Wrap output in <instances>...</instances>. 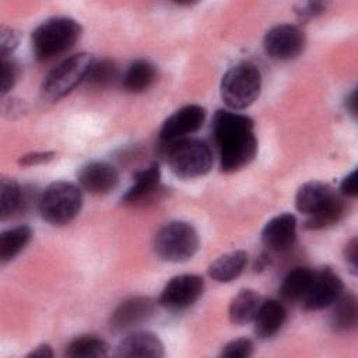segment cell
Here are the masks:
<instances>
[{
    "mask_svg": "<svg viewBox=\"0 0 358 358\" xmlns=\"http://www.w3.org/2000/svg\"><path fill=\"white\" fill-rule=\"evenodd\" d=\"M253 120L242 113L218 109L213 117L211 133L222 172H235L249 165L257 152Z\"/></svg>",
    "mask_w": 358,
    "mask_h": 358,
    "instance_id": "1",
    "label": "cell"
},
{
    "mask_svg": "<svg viewBox=\"0 0 358 358\" xmlns=\"http://www.w3.org/2000/svg\"><path fill=\"white\" fill-rule=\"evenodd\" d=\"M81 35V25L70 17H53L35 28L31 36L32 50L39 62L59 56L74 46Z\"/></svg>",
    "mask_w": 358,
    "mask_h": 358,
    "instance_id": "2",
    "label": "cell"
},
{
    "mask_svg": "<svg viewBox=\"0 0 358 358\" xmlns=\"http://www.w3.org/2000/svg\"><path fill=\"white\" fill-rule=\"evenodd\" d=\"M171 171L182 179H193L210 172L214 164L211 147L199 138H180L164 143Z\"/></svg>",
    "mask_w": 358,
    "mask_h": 358,
    "instance_id": "3",
    "label": "cell"
},
{
    "mask_svg": "<svg viewBox=\"0 0 358 358\" xmlns=\"http://www.w3.org/2000/svg\"><path fill=\"white\" fill-rule=\"evenodd\" d=\"M221 98L231 109H245L259 96L262 90L260 70L249 63L232 66L221 80Z\"/></svg>",
    "mask_w": 358,
    "mask_h": 358,
    "instance_id": "4",
    "label": "cell"
},
{
    "mask_svg": "<svg viewBox=\"0 0 358 358\" xmlns=\"http://www.w3.org/2000/svg\"><path fill=\"white\" fill-rule=\"evenodd\" d=\"M94 60V56L85 52L73 55L63 60L45 77L41 87L42 98L46 102H56L66 96L81 81H85Z\"/></svg>",
    "mask_w": 358,
    "mask_h": 358,
    "instance_id": "5",
    "label": "cell"
},
{
    "mask_svg": "<svg viewBox=\"0 0 358 358\" xmlns=\"http://www.w3.org/2000/svg\"><path fill=\"white\" fill-rule=\"evenodd\" d=\"M83 206V194L71 182H53L41 196L39 213L52 225H64L73 221Z\"/></svg>",
    "mask_w": 358,
    "mask_h": 358,
    "instance_id": "6",
    "label": "cell"
},
{
    "mask_svg": "<svg viewBox=\"0 0 358 358\" xmlns=\"http://www.w3.org/2000/svg\"><path fill=\"white\" fill-rule=\"evenodd\" d=\"M200 241L193 225L183 221H172L164 225L154 238V250L165 262L180 263L192 259Z\"/></svg>",
    "mask_w": 358,
    "mask_h": 358,
    "instance_id": "7",
    "label": "cell"
},
{
    "mask_svg": "<svg viewBox=\"0 0 358 358\" xmlns=\"http://www.w3.org/2000/svg\"><path fill=\"white\" fill-rule=\"evenodd\" d=\"M204 291V280L197 274H179L172 277L159 295V303L169 310L192 306Z\"/></svg>",
    "mask_w": 358,
    "mask_h": 358,
    "instance_id": "8",
    "label": "cell"
},
{
    "mask_svg": "<svg viewBox=\"0 0 358 358\" xmlns=\"http://www.w3.org/2000/svg\"><path fill=\"white\" fill-rule=\"evenodd\" d=\"M264 52L275 60H291L305 48L303 32L292 24H280L267 31L263 39Z\"/></svg>",
    "mask_w": 358,
    "mask_h": 358,
    "instance_id": "9",
    "label": "cell"
},
{
    "mask_svg": "<svg viewBox=\"0 0 358 358\" xmlns=\"http://www.w3.org/2000/svg\"><path fill=\"white\" fill-rule=\"evenodd\" d=\"M343 289L344 284L341 278L330 267H323L315 271L313 281L301 302L305 310L324 309L337 301Z\"/></svg>",
    "mask_w": 358,
    "mask_h": 358,
    "instance_id": "10",
    "label": "cell"
},
{
    "mask_svg": "<svg viewBox=\"0 0 358 358\" xmlns=\"http://www.w3.org/2000/svg\"><path fill=\"white\" fill-rule=\"evenodd\" d=\"M341 203L344 201L331 186L316 180L302 185L295 196L296 210L306 217L316 215Z\"/></svg>",
    "mask_w": 358,
    "mask_h": 358,
    "instance_id": "11",
    "label": "cell"
},
{
    "mask_svg": "<svg viewBox=\"0 0 358 358\" xmlns=\"http://www.w3.org/2000/svg\"><path fill=\"white\" fill-rule=\"evenodd\" d=\"M206 115V109L200 105H186L178 109L164 122L159 130V140L172 143L186 138L187 134L197 131L203 126Z\"/></svg>",
    "mask_w": 358,
    "mask_h": 358,
    "instance_id": "12",
    "label": "cell"
},
{
    "mask_svg": "<svg viewBox=\"0 0 358 358\" xmlns=\"http://www.w3.org/2000/svg\"><path fill=\"white\" fill-rule=\"evenodd\" d=\"M155 312V301L150 296H133L123 301L110 316L115 331L131 329L147 322Z\"/></svg>",
    "mask_w": 358,
    "mask_h": 358,
    "instance_id": "13",
    "label": "cell"
},
{
    "mask_svg": "<svg viewBox=\"0 0 358 358\" xmlns=\"http://www.w3.org/2000/svg\"><path fill=\"white\" fill-rule=\"evenodd\" d=\"M77 179L80 186L88 193L102 196L117 186L119 173L113 165L103 161H94L78 171Z\"/></svg>",
    "mask_w": 358,
    "mask_h": 358,
    "instance_id": "14",
    "label": "cell"
},
{
    "mask_svg": "<svg viewBox=\"0 0 358 358\" xmlns=\"http://www.w3.org/2000/svg\"><path fill=\"white\" fill-rule=\"evenodd\" d=\"M296 239V218L289 213L271 218L262 231V242L274 252L289 249Z\"/></svg>",
    "mask_w": 358,
    "mask_h": 358,
    "instance_id": "15",
    "label": "cell"
},
{
    "mask_svg": "<svg viewBox=\"0 0 358 358\" xmlns=\"http://www.w3.org/2000/svg\"><path fill=\"white\" fill-rule=\"evenodd\" d=\"M117 357H152L164 355V344L150 331H134L126 336L116 347Z\"/></svg>",
    "mask_w": 358,
    "mask_h": 358,
    "instance_id": "16",
    "label": "cell"
},
{
    "mask_svg": "<svg viewBox=\"0 0 358 358\" xmlns=\"http://www.w3.org/2000/svg\"><path fill=\"white\" fill-rule=\"evenodd\" d=\"M285 319L287 309L280 301L268 299L266 302H262L253 319L255 334L262 340L271 338L281 330Z\"/></svg>",
    "mask_w": 358,
    "mask_h": 358,
    "instance_id": "17",
    "label": "cell"
},
{
    "mask_svg": "<svg viewBox=\"0 0 358 358\" xmlns=\"http://www.w3.org/2000/svg\"><path fill=\"white\" fill-rule=\"evenodd\" d=\"M248 264V253L245 250H232L208 266V275L218 282H229L238 278Z\"/></svg>",
    "mask_w": 358,
    "mask_h": 358,
    "instance_id": "18",
    "label": "cell"
},
{
    "mask_svg": "<svg viewBox=\"0 0 358 358\" xmlns=\"http://www.w3.org/2000/svg\"><path fill=\"white\" fill-rule=\"evenodd\" d=\"M157 78V69L144 59L134 60L123 74L122 85L127 92H143L148 90Z\"/></svg>",
    "mask_w": 358,
    "mask_h": 358,
    "instance_id": "19",
    "label": "cell"
},
{
    "mask_svg": "<svg viewBox=\"0 0 358 358\" xmlns=\"http://www.w3.org/2000/svg\"><path fill=\"white\" fill-rule=\"evenodd\" d=\"M330 326L334 331L344 333L355 329L358 320L357 298L352 294H341L331 305Z\"/></svg>",
    "mask_w": 358,
    "mask_h": 358,
    "instance_id": "20",
    "label": "cell"
},
{
    "mask_svg": "<svg viewBox=\"0 0 358 358\" xmlns=\"http://www.w3.org/2000/svg\"><path fill=\"white\" fill-rule=\"evenodd\" d=\"M313 277L315 271L309 267H296L291 270L280 285L281 298L288 302L302 301L313 281Z\"/></svg>",
    "mask_w": 358,
    "mask_h": 358,
    "instance_id": "21",
    "label": "cell"
},
{
    "mask_svg": "<svg viewBox=\"0 0 358 358\" xmlns=\"http://www.w3.org/2000/svg\"><path fill=\"white\" fill-rule=\"evenodd\" d=\"M260 303V296L253 289L239 291L229 303V320L238 326L253 322Z\"/></svg>",
    "mask_w": 358,
    "mask_h": 358,
    "instance_id": "22",
    "label": "cell"
},
{
    "mask_svg": "<svg viewBox=\"0 0 358 358\" xmlns=\"http://www.w3.org/2000/svg\"><path fill=\"white\" fill-rule=\"evenodd\" d=\"M133 178H134V183L131 187H129V190L122 197L123 203H129V204L137 203L141 199L147 197L151 192H154V189L159 183L161 171H159L158 164L154 162L150 166L136 172V175Z\"/></svg>",
    "mask_w": 358,
    "mask_h": 358,
    "instance_id": "23",
    "label": "cell"
},
{
    "mask_svg": "<svg viewBox=\"0 0 358 358\" xmlns=\"http://www.w3.org/2000/svg\"><path fill=\"white\" fill-rule=\"evenodd\" d=\"M32 236V229L27 225H18L4 231L0 235V260L1 263H7L13 260L17 255L24 250V248L29 243Z\"/></svg>",
    "mask_w": 358,
    "mask_h": 358,
    "instance_id": "24",
    "label": "cell"
},
{
    "mask_svg": "<svg viewBox=\"0 0 358 358\" xmlns=\"http://www.w3.org/2000/svg\"><path fill=\"white\" fill-rule=\"evenodd\" d=\"M108 344L96 336H81L71 340L66 348V355L71 358H99L108 355Z\"/></svg>",
    "mask_w": 358,
    "mask_h": 358,
    "instance_id": "25",
    "label": "cell"
},
{
    "mask_svg": "<svg viewBox=\"0 0 358 358\" xmlns=\"http://www.w3.org/2000/svg\"><path fill=\"white\" fill-rule=\"evenodd\" d=\"M21 204V187L17 180L3 178L0 183V215L7 218L15 213Z\"/></svg>",
    "mask_w": 358,
    "mask_h": 358,
    "instance_id": "26",
    "label": "cell"
},
{
    "mask_svg": "<svg viewBox=\"0 0 358 358\" xmlns=\"http://www.w3.org/2000/svg\"><path fill=\"white\" fill-rule=\"evenodd\" d=\"M117 78V67L110 59L94 60L88 70L85 81L92 87H106Z\"/></svg>",
    "mask_w": 358,
    "mask_h": 358,
    "instance_id": "27",
    "label": "cell"
},
{
    "mask_svg": "<svg viewBox=\"0 0 358 358\" xmlns=\"http://www.w3.org/2000/svg\"><path fill=\"white\" fill-rule=\"evenodd\" d=\"M253 354V343L250 338L241 337L227 343L222 347L221 357L224 358H248Z\"/></svg>",
    "mask_w": 358,
    "mask_h": 358,
    "instance_id": "28",
    "label": "cell"
},
{
    "mask_svg": "<svg viewBox=\"0 0 358 358\" xmlns=\"http://www.w3.org/2000/svg\"><path fill=\"white\" fill-rule=\"evenodd\" d=\"M18 66L14 60L6 57L1 59V83H0V90H1V95L7 94L14 84L18 80Z\"/></svg>",
    "mask_w": 358,
    "mask_h": 358,
    "instance_id": "29",
    "label": "cell"
},
{
    "mask_svg": "<svg viewBox=\"0 0 358 358\" xmlns=\"http://www.w3.org/2000/svg\"><path fill=\"white\" fill-rule=\"evenodd\" d=\"M20 42V34L8 27H1L0 29V55L1 59L8 57Z\"/></svg>",
    "mask_w": 358,
    "mask_h": 358,
    "instance_id": "30",
    "label": "cell"
},
{
    "mask_svg": "<svg viewBox=\"0 0 358 358\" xmlns=\"http://www.w3.org/2000/svg\"><path fill=\"white\" fill-rule=\"evenodd\" d=\"M56 158L55 151H36V152H29L25 154L20 158V165L24 166H32V165H42L53 161Z\"/></svg>",
    "mask_w": 358,
    "mask_h": 358,
    "instance_id": "31",
    "label": "cell"
},
{
    "mask_svg": "<svg viewBox=\"0 0 358 358\" xmlns=\"http://www.w3.org/2000/svg\"><path fill=\"white\" fill-rule=\"evenodd\" d=\"M324 10H326V4L319 1H309L296 7L295 13L301 20H310L320 15Z\"/></svg>",
    "mask_w": 358,
    "mask_h": 358,
    "instance_id": "32",
    "label": "cell"
},
{
    "mask_svg": "<svg viewBox=\"0 0 358 358\" xmlns=\"http://www.w3.org/2000/svg\"><path fill=\"white\" fill-rule=\"evenodd\" d=\"M357 248H358V242L355 238H352L347 245H345V249H344V259L350 267V271L352 274H357L358 271V264H357V260H358V253H357Z\"/></svg>",
    "mask_w": 358,
    "mask_h": 358,
    "instance_id": "33",
    "label": "cell"
},
{
    "mask_svg": "<svg viewBox=\"0 0 358 358\" xmlns=\"http://www.w3.org/2000/svg\"><path fill=\"white\" fill-rule=\"evenodd\" d=\"M340 192L344 196L348 197H355L358 190H357V171L350 172L340 183Z\"/></svg>",
    "mask_w": 358,
    "mask_h": 358,
    "instance_id": "34",
    "label": "cell"
},
{
    "mask_svg": "<svg viewBox=\"0 0 358 358\" xmlns=\"http://www.w3.org/2000/svg\"><path fill=\"white\" fill-rule=\"evenodd\" d=\"M28 357H39V358H52L53 357V351L50 348V345L48 344H42L39 347H36L35 350H32Z\"/></svg>",
    "mask_w": 358,
    "mask_h": 358,
    "instance_id": "35",
    "label": "cell"
},
{
    "mask_svg": "<svg viewBox=\"0 0 358 358\" xmlns=\"http://www.w3.org/2000/svg\"><path fill=\"white\" fill-rule=\"evenodd\" d=\"M345 106H347V109H348L352 115H357V90H354V91L347 96Z\"/></svg>",
    "mask_w": 358,
    "mask_h": 358,
    "instance_id": "36",
    "label": "cell"
}]
</instances>
